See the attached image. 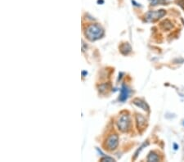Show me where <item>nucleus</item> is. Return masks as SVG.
Listing matches in <instances>:
<instances>
[{
	"label": "nucleus",
	"mask_w": 184,
	"mask_h": 162,
	"mask_svg": "<svg viewBox=\"0 0 184 162\" xmlns=\"http://www.w3.org/2000/svg\"><path fill=\"white\" fill-rule=\"evenodd\" d=\"M84 34L90 41H96L103 36L104 30L100 25L91 24L86 28Z\"/></svg>",
	"instance_id": "1"
},
{
	"label": "nucleus",
	"mask_w": 184,
	"mask_h": 162,
	"mask_svg": "<svg viewBox=\"0 0 184 162\" xmlns=\"http://www.w3.org/2000/svg\"><path fill=\"white\" fill-rule=\"evenodd\" d=\"M165 14H166V12L164 9L158 10V11H149V12H147L145 17H146V21H147L151 22L155 21L157 20L160 19Z\"/></svg>",
	"instance_id": "2"
},
{
	"label": "nucleus",
	"mask_w": 184,
	"mask_h": 162,
	"mask_svg": "<svg viewBox=\"0 0 184 162\" xmlns=\"http://www.w3.org/2000/svg\"><path fill=\"white\" fill-rule=\"evenodd\" d=\"M118 129L122 131L126 132L129 129L130 126V118L128 115H121L117 121Z\"/></svg>",
	"instance_id": "3"
},
{
	"label": "nucleus",
	"mask_w": 184,
	"mask_h": 162,
	"mask_svg": "<svg viewBox=\"0 0 184 162\" xmlns=\"http://www.w3.org/2000/svg\"><path fill=\"white\" fill-rule=\"evenodd\" d=\"M118 145H119V137L117 134H111L107 137L105 142V147H107L108 150L112 151L116 149Z\"/></svg>",
	"instance_id": "4"
},
{
	"label": "nucleus",
	"mask_w": 184,
	"mask_h": 162,
	"mask_svg": "<svg viewBox=\"0 0 184 162\" xmlns=\"http://www.w3.org/2000/svg\"><path fill=\"white\" fill-rule=\"evenodd\" d=\"M136 120H137V128L138 129H144L145 126L147 125V120L142 115H137L136 116Z\"/></svg>",
	"instance_id": "5"
},
{
	"label": "nucleus",
	"mask_w": 184,
	"mask_h": 162,
	"mask_svg": "<svg viewBox=\"0 0 184 162\" xmlns=\"http://www.w3.org/2000/svg\"><path fill=\"white\" fill-rule=\"evenodd\" d=\"M133 104L137 106H138V107H140L141 109H142L143 110L149 111V106H147V104L144 101L138 99V98H136V99L133 100Z\"/></svg>",
	"instance_id": "6"
},
{
	"label": "nucleus",
	"mask_w": 184,
	"mask_h": 162,
	"mask_svg": "<svg viewBox=\"0 0 184 162\" xmlns=\"http://www.w3.org/2000/svg\"><path fill=\"white\" fill-rule=\"evenodd\" d=\"M128 95H129V89H128L127 86L123 85L122 88H121V92H120V100L121 102H125L128 98Z\"/></svg>",
	"instance_id": "7"
},
{
	"label": "nucleus",
	"mask_w": 184,
	"mask_h": 162,
	"mask_svg": "<svg viewBox=\"0 0 184 162\" xmlns=\"http://www.w3.org/2000/svg\"><path fill=\"white\" fill-rule=\"evenodd\" d=\"M147 160L148 161H158L159 160V157L155 152H151L147 156Z\"/></svg>",
	"instance_id": "8"
},
{
	"label": "nucleus",
	"mask_w": 184,
	"mask_h": 162,
	"mask_svg": "<svg viewBox=\"0 0 184 162\" xmlns=\"http://www.w3.org/2000/svg\"><path fill=\"white\" fill-rule=\"evenodd\" d=\"M151 4L153 5V6H156V5L159 4L161 2V0H148Z\"/></svg>",
	"instance_id": "9"
},
{
	"label": "nucleus",
	"mask_w": 184,
	"mask_h": 162,
	"mask_svg": "<svg viewBox=\"0 0 184 162\" xmlns=\"http://www.w3.org/2000/svg\"><path fill=\"white\" fill-rule=\"evenodd\" d=\"M115 161V160L112 159V158H110V157H103L101 159V161Z\"/></svg>",
	"instance_id": "10"
},
{
	"label": "nucleus",
	"mask_w": 184,
	"mask_h": 162,
	"mask_svg": "<svg viewBox=\"0 0 184 162\" xmlns=\"http://www.w3.org/2000/svg\"><path fill=\"white\" fill-rule=\"evenodd\" d=\"M162 1H164V2H170V1H172V0H162Z\"/></svg>",
	"instance_id": "11"
},
{
	"label": "nucleus",
	"mask_w": 184,
	"mask_h": 162,
	"mask_svg": "<svg viewBox=\"0 0 184 162\" xmlns=\"http://www.w3.org/2000/svg\"><path fill=\"white\" fill-rule=\"evenodd\" d=\"M183 125H184V121H183Z\"/></svg>",
	"instance_id": "12"
}]
</instances>
